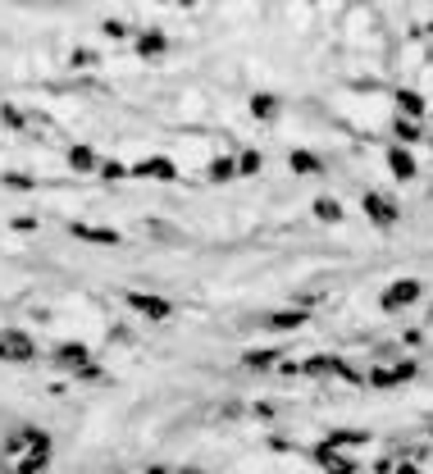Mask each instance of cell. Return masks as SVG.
<instances>
[{"label":"cell","mask_w":433,"mask_h":474,"mask_svg":"<svg viewBox=\"0 0 433 474\" xmlns=\"http://www.w3.org/2000/svg\"><path fill=\"white\" fill-rule=\"evenodd\" d=\"M37 356H42V347L27 328H0V361L5 365H32Z\"/></svg>","instance_id":"6da1fadb"},{"label":"cell","mask_w":433,"mask_h":474,"mask_svg":"<svg viewBox=\"0 0 433 474\" xmlns=\"http://www.w3.org/2000/svg\"><path fill=\"white\" fill-rule=\"evenodd\" d=\"M42 442H51V433H46V429H37V424H14V429L5 433V442H0V456H5V466H14L23 451L42 447Z\"/></svg>","instance_id":"7a4b0ae2"},{"label":"cell","mask_w":433,"mask_h":474,"mask_svg":"<svg viewBox=\"0 0 433 474\" xmlns=\"http://www.w3.org/2000/svg\"><path fill=\"white\" fill-rule=\"evenodd\" d=\"M420 292H425V287H420V278H392L388 287H383V297H379V306L383 311H406V306H415L420 301Z\"/></svg>","instance_id":"3957f363"},{"label":"cell","mask_w":433,"mask_h":474,"mask_svg":"<svg viewBox=\"0 0 433 474\" xmlns=\"http://www.w3.org/2000/svg\"><path fill=\"white\" fill-rule=\"evenodd\" d=\"M123 301H128L142 319H151V324H165L173 315V301L169 297H156V292H123Z\"/></svg>","instance_id":"277c9868"},{"label":"cell","mask_w":433,"mask_h":474,"mask_svg":"<svg viewBox=\"0 0 433 474\" xmlns=\"http://www.w3.org/2000/svg\"><path fill=\"white\" fill-rule=\"evenodd\" d=\"M360 206H365V219H370V224H379V228H392L401 219V206L392 197H383V192H365Z\"/></svg>","instance_id":"5b68a950"},{"label":"cell","mask_w":433,"mask_h":474,"mask_svg":"<svg viewBox=\"0 0 433 474\" xmlns=\"http://www.w3.org/2000/svg\"><path fill=\"white\" fill-rule=\"evenodd\" d=\"M51 365H55V370L78 374L82 365H92V347H87V342H55L51 347Z\"/></svg>","instance_id":"8992f818"},{"label":"cell","mask_w":433,"mask_h":474,"mask_svg":"<svg viewBox=\"0 0 433 474\" xmlns=\"http://www.w3.org/2000/svg\"><path fill=\"white\" fill-rule=\"evenodd\" d=\"M128 173H132V178H156V182H173V178H178V169H173L169 156H146V160L132 164Z\"/></svg>","instance_id":"52a82bcc"},{"label":"cell","mask_w":433,"mask_h":474,"mask_svg":"<svg viewBox=\"0 0 433 474\" xmlns=\"http://www.w3.org/2000/svg\"><path fill=\"white\" fill-rule=\"evenodd\" d=\"M51 451H55V442H42V447L23 451V456L9 466V474H46L51 470Z\"/></svg>","instance_id":"ba28073f"},{"label":"cell","mask_w":433,"mask_h":474,"mask_svg":"<svg viewBox=\"0 0 433 474\" xmlns=\"http://www.w3.org/2000/svg\"><path fill=\"white\" fill-rule=\"evenodd\" d=\"M69 233L78 242H92V247H119V242H123L119 228H96V224H78V219L69 224Z\"/></svg>","instance_id":"9c48e42d"},{"label":"cell","mask_w":433,"mask_h":474,"mask_svg":"<svg viewBox=\"0 0 433 474\" xmlns=\"http://www.w3.org/2000/svg\"><path fill=\"white\" fill-rule=\"evenodd\" d=\"M165 51H169V37L160 32V27H142L137 32V55L142 60H160Z\"/></svg>","instance_id":"30bf717a"},{"label":"cell","mask_w":433,"mask_h":474,"mask_svg":"<svg viewBox=\"0 0 433 474\" xmlns=\"http://www.w3.org/2000/svg\"><path fill=\"white\" fill-rule=\"evenodd\" d=\"M315 461H320L324 470H333V474H356V461L342 456V451H333L329 442H324V447H315Z\"/></svg>","instance_id":"8fae6325"},{"label":"cell","mask_w":433,"mask_h":474,"mask_svg":"<svg viewBox=\"0 0 433 474\" xmlns=\"http://www.w3.org/2000/svg\"><path fill=\"white\" fill-rule=\"evenodd\" d=\"M406 379H415V365H410V361L392 365V370H374V374H370L374 388H388V383H406Z\"/></svg>","instance_id":"7c38bea8"},{"label":"cell","mask_w":433,"mask_h":474,"mask_svg":"<svg viewBox=\"0 0 433 474\" xmlns=\"http://www.w3.org/2000/svg\"><path fill=\"white\" fill-rule=\"evenodd\" d=\"M306 319H310V315H306L301 306H296V311H274V315L265 319V328H274V333H287V328H301Z\"/></svg>","instance_id":"4fadbf2b"},{"label":"cell","mask_w":433,"mask_h":474,"mask_svg":"<svg viewBox=\"0 0 433 474\" xmlns=\"http://www.w3.org/2000/svg\"><path fill=\"white\" fill-rule=\"evenodd\" d=\"M388 169H392V178H415V156H410V151H401V146H392L388 151Z\"/></svg>","instance_id":"5bb4252c"},{"label":"cell","mask_w":433,"mask_h":474,"mask_svg":"<svg viewBox=\"0 0 433 474\" xmlns=\"http://www.w3.org/2000/svg\"><path fill=\"white\" fill-rule=\"evenodd\" d=\"M69 169L73 173H96V169H101V160H96L92 146H82V142H78V146H69Z\"/></svg>","instance_id":"9a60e30c"},{"label":"cell","mask_w":433,"mask_h":474,"mask_svg":"<svg viewBox=\"0 0 433 474\" xmlns=\"http://www.w3.org/2000/svg\"><path fill=\"white\" fill-rule=\"evenodd\" d=\"M287 164H292L296 173H324V160L315 156V151H292V156H287Z\"/></svg>","instance_id":"2e32d148"},{"label":"cell","mask_w":433,"mask_h":474,"mask_svg":"<svg viewBox=\"0 0 433 474\" xmlns=\"http://www.w3.org/2000/svg\"><path fill=\"white\" fill-rule=\"evenodd\" d=\"M397 105H401V119H410V123L425 114V101H420V92H397Z\"/></svg>","instance_id":"e0dca14e"},{"label":"cell","mask_w":433,"mask_h":474,"mask_svg":"<svg viewBox=\"0 0 433 474\" xmlns=\"http://www.w3.org/2000/svg\"><path fill=\"white\" fill-rule=\"evenodd\" d=\"M274 361H283V351H278V347H274V351H246V356H242L246 370H269Z\"/></svg>","instance_id":"ac0fdd59"},{"label":"cell","mask_w":433,"mask_h":474,"mask_svg":"<svg viewBox=\"0 0 433 474\" xmlns=\"http://www.w3.org/2000/svg\"><path fill=\"white\" fill-rule=\"evenodd\" d=\"M251 114H256V119H274V114H278V96H269V92L251 96Z\"/></svg>","instance_id":"d6986e66"},{"label":"cell","mask_w":433,"mask_h":474,"mask_svg":"<svg viewBox=\"0 0 433 474\" xmlns=\"http://www.w3.org/2000/svg\"><path fill=\"white\" fill-rule=\"evenodd\" d=\"M210 182H228V178H233V173H237V160H228V156H219V160H210Z\"/></svg>","instance_id":"ffe728a7"},{"label":"cell","mask_w":433,"mask_h":474,"mask_svg":"<svg viewBox=\"0 0 433 474\" xmlns=\"http://www.w3.org/2000/svg\"><path fill=\"white\" fill-rule=\"evenodd\" d=\"M315 219H324V224H338V219H342V206H338L333 197H320V201H315Z\"/></svg>","instance_id":"44dd1931"},{"label":"cell","mask_w":433,"mask_h":474,"mask_svg":"<svg viewBox=\"0 0 433 474\" xmlns=\"http://www.w3.org/2000/svg\"><path fill=\"white\" fill-rule=\"evenodd\" d=\"M101 32L110 37V42H123V37H128L132 27H128V18H105V23H101Z\"/></svg>","instance_id":"7402d4cb"},{"label":"cell","mask_w":433,"mask_h":474,"mask_svg":"<svg viewBox=\"0 0 433 474\" xmlns=\"http://www.w3.org/2000/svg\"><path fill=\"white\" fill-rule=\"evenodd\" d=\"M392 132H397V142H420V137H425L420 123H410V119H397V123H392Z\"/></svg>","instance_id":"603a6c76"},{"label":"cell","mask_w":433,"mask_h":474,"mask_svg":"<svg viewBox=\"0 0 433 474\" xmlns=\"http://www.w3.org/2000/svg\"><path fill=\"white\" fill-rule=\"evenodd\" d=\"M69 64H73V69H96V64H101V55L87 51V46H78V51L69 55Z\"/></svg>","instance_id":"cb8c5ba5"},{"label":"cell","mask_w":433,"mask_h":474,"mask_svg":"<svg viewBox=\"0 0 433 474\" xmlns=\"http://www.w3.org/2000/svg\"><path fill=\"white\" fill-rule=\"evenodd\" d=\"M260 164H265V156H256V151H242V156H237V173H260Z\"/></svg>","instance_id":"d4e9b609"},{"label":"cell","mask_w":433,"mask_h":474,"mask_svg":"<svg viewBox=\"0 0 433 474\" xmlns=\"http://www.w3.org/2000/svg\"><path fill=\"white\" fill-rule=\"evenodd\" d=\"M96 173H101V178H128V164H123V160H101V169H96Z\"/></svg>","instance_id":"484cf974"},{"label":"cell","mask_w":433,"mask_h":474,"mask_svg":"<svg viewBox=\"0 0 433 474\" xmlns=\"http://www.w3.org/2000/svg\"><path fill=\"white\" fill-rule=\"evenodd\" d=\"M5 187H14V192H32L37 178H27V173H5Z\"/></svg>","instance_id":"4316f807"},{"label":"cell","mask_w":433,"mask_h":474,"mask_svg":"<svg viewBox=\"0 0 433 474\" xmlns=\"http://www.w3.org/2000/svg\"><path fill=\"white\" fill-rule=\"evenodd\" d=\"M73 379H78V383H101V379H105V370H101V365L92 361V365H82V370L73 374Z\"/></svg>","instance_id":"83f0119b"},{"label":"cell","mask_w":433,"mask_h":474,"mask_svg":"<svg viewBox=\"0 0 433 474\" xmlns=\"http://www.w3.org/2000/svg\"><path fill=\"white\" fill-rule=\"evenodd\" d=\"M0 123H9V128H23V114H18L14 105H0Z\"/></svg>","instance_id":"f1b7e54d"},{"label":"cell","mask_w":433,"mask_h":474,"mask_svg":"<svg viewBox=\"0 0 433 474\" xmlns=\"http://www.w3.org/2000/svg\"><path fill=\"white\" fill-rule=\"evenodd\" d=\"M397 474H425L420 466H397Z\"/></svg>","instance_id":"f546056e"},{"label":"cell","mask_w":433,"mask_h":474,"mask_svg":"<svg viewBox=\"0 0 433 474\" xmlns=\"http://www.w3.org/2000/svg\"><path fill=\"white\" fill-rule=\"evenodd\" d=\"M146 474H173V470H169V466H151Z\"/></svg>","instance_id":"4dcf8cb0"},{"label":"cell","mask_w":433,"mask_h":474,"mask_svg":"<svg viewBox=\"0 0 433 474\" xmlns=\"http://www.w3.org/2000/svg\"><path fill=\"white\" fill-rule=\"evenodd\" d=\"M5 470H9V466H5V456H0V474H5Z\"/></svg>","instance_id":"1f68e13d"},{"label":"cell","mask_w":433,"mask_h":474,"mask_svg":"<svg viewBox=\"0 0 433 474\" xmlns=\"http://www.w3.org/2000/svg\"><path fill=\"white\" fill-rule=\"evenodd\" d=\"M178 474H201V470H178Z\"/></svg>","instance_id":"d6a6232c"},{"label":"cell","mask_w":433,"mask_h":474,"mask_svg":"<svg viewBox=\"0 0 433 474\" xmlns=\"http://www.w3.org/2000/svg\"><path fill=\"white\" fill-rule=\"evenodd\" d=\"M429 324H433V311H429Z\"/></svg>","instance_id":"836d02e7"},{"label":"cell","mask_w":433,"mask_h":474,"mask_svg":"<svg viewBox=\"0 0 433 474\" xmlns=\"http://www.w3.org/2000/svg\"><path fill=\"white\" fill-rule=\"evenodd\" d=\"M429 433H433V429H429Z\"/></svg>","instance_id":"e575fe53"}]
</instances>
